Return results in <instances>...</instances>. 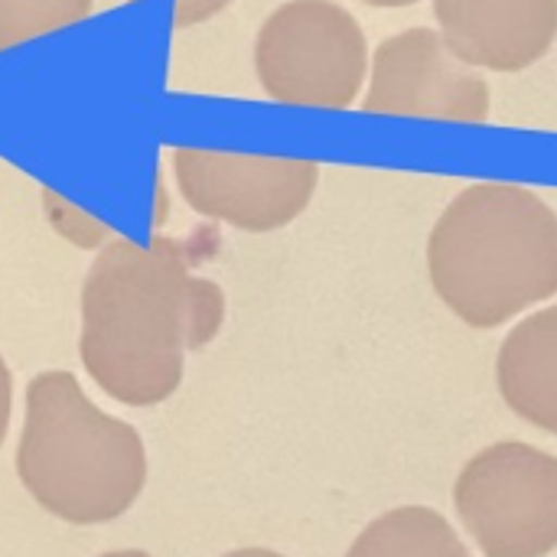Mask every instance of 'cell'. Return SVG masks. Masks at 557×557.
<instances>
[{"label": "cell", "instance_id": "cell-1", "mask_svg": "<svg viewBox=\"0 0 557 557\" xmlns=\"http://www.w3.org/2000/svg\"><path fill=\"white\" fill-rule=\"evenodd\" d=\"M222 320L225 294L189 274L180 242L114 238L82 287L78 352L114 401L150 408L180 388L186 352L215 339Z\"/></svg>", "mask_w": 557, "mask_h": 557}, {"label": "cell", "instance_id": "cell-2", "mask_svg": "<svg viewBox=\"0 0 557 557\" xmlns=\"http://www.w3.org/2000/svg\"><path fill=\"white\" fill-rule=\"evenodd\" d=\"M437 297L470 326L493 330L557 294V215L516 183H473L428 242Z\"/></svg>", "mask_w": 557, "mask_h": 557}, {"label": "cell", "instance_id": "cell-3", "mask_svg": "<svg viewBox=\"0 0 557 557\" xmlns=\"http://www.w3.org/2000/svg\"><path fill=\"white\" fill-rule=\"evenodd\" d=\"M26 493L72 525L121 519L147 483L140 434L98 411L72 372H39L26 388L16 450Z\"/></svg>", "mask_w": 557, "mask_h": 557}, {"label": "cell", "instance_id": "cell-4", "mask_svg": "<svg viewBox=\"0 0 557 557\" xmlns=\"http://www.w3.org/2000/svg\"><path fill=\"white\" fill-rule=\"evenodd\" d=\"M366 33L333 0L277 7L255 42V69L274 101L300 108H349L366 78Z\"/></svg>", "mask_w": 557, "mask_h": 557}, {"label": "cell", "instance_id": "cell-5", "mask_svg": "<svg viewBox=\"0 0 557 557\" xmlns=\"http://www.w3.org/2000/svg\"><path fill=\"white\" fill-rule=\"evenodd\" d=\"M457 512L486 557H545L557 548V457L519 441L476 454L457 486Z\"/></svg>", "mask_w": 557, "mask_h": 557}, {"label": "cell", "instance_id": "cell-6", "mask_svg": "<svg viewBox=\"0 0 557 557\" xmlns=\"http://www.w3.org/2000/svg\"><path fill=\"white\" fill-rule=\"evenodd\" d=\"M183 199L209 219L245 232H274L294 222L313 189L320 166L304 157H251L183 147L173 153Z\"/></svg>", "mask_w": 557, "mask_h": 557}, {"label": "cell", "instance_id": "cell-7", "mask_svg": "<svg viewBox=\"0 0 557 557\" xmlns=\"http://www.w3.org/2000/svg\"><path fill=\"white\" fill-rule=\"evenodd\" d=\"M362 108L388 117L480 124L490 117V85L450 52L441 33L408 29L379 46Z\"/></svg>", "mask_w": 557, "mask_h": 557}, {"label": "cell", "instance_id": "cell-8", "mask_svg": "<svg viewBox=\"0 0 557 557\" xmlns=\"http://www.w3.org/2000/svg\"><path fill=\"white\" fill-rule=\"evenodd\" d=\"M457 59L493 72L535 65L557 36V0H434Z\"/></svg>", "mask_w": 557, "mask_h": 557}, {"label": "cell", "instance_id": "cell-9", "mask_svg": "<svg viewBox=\"0 0 557 557\" xmlns=\"http://www.w3.org/2000/svg\"><path fill=\"white\" fill-rule=\"evenodd\" d=\"M496 379L506 405L557 434V307L522 320L499 349Z\"/></svg>", "mask_w": 557, "mask_h": 557}, {"label": "cell", "instance_id": "cell-10", "mask_svg": "<svg viewBox=\"0 0 557 557\" xmlns=\"http://www.w3.org/2000/svg\"><path fill=\"white\" fill-rule=\"evenodd\" d=\"M346 557H470V552L444 516L405 506L375 519Z\"/></svg>", "mask_w": 557, "mask_h": 557}, {"label": "cell", "instance_id": "cell-11", "mask_svg": "<svg viewBox=\"0 0 557 557\" xmlns=\"http://www.w3.org/2000/svg\"><path fill=\"white\" fill-rule=\"evenodd\" d=\"M91 7L95 0H0V49L78 23Z\"/></svg>", "mask_w": 557, "mask_h": 557}, {"label": "cell", "instance_id": "cell-12", "mask_svg": "<svg viewBox=\"0 0 557 557\" xmlns=\"http://www.w3.org/2000/svg\"><path fill=\"white\" fill-rule=\"evenodd\" d=\"M232 0H176V13L173 23L176 26H196L209 16H215L219 10H225Z\"/></svg>", "mask_w": 557, "mask_h": 557}, {"label": "cell", "instance_id": "cell-13", "mask_svg": "<svg viewBox=\"0 0 557 557\" xmlns=\"http://www.w3.org/2000/svg\"><path fill=\"white\" fill-rule=\"evenodd\" d=\"M10 398H13V382H10L7 362L0 359V444H3L7 424H10Z\"/></svg>", "mask_w": 557, "mask_h": 557}, {"label": "cell", "instance_id": "cell-14", "mask_svg": "<svg viewBox=\"0 0 557 557\" xmlns=\"http://www.w3.org/2000/svg\"><path fill=\"white\" fill-rule=\"evenodd\" d=\"M225 557H284V555L268 552V548H238V552H228Z\"/></svg>", "mask_w": 557, "mask_h": 557}, {"label": "cell", "instance_id": "cell-15", "mask_svg": "<svg viewBox=\"0 0 557 557\" xmlns=\"http://www.w3.org/2000/svg\"><path fill=\"white\" fill-rule=\"evenodd\" d=\"M366 3H372V7H411L418 0H366Z\"/></svg>", "mask_w": 557, "mask_h": 557}, {"label": "cell", "instance_id": "cell-16", "mask_svg": "<svg viewBox=\"0 0 557 557\" xmlns=\"http://www.w3.org/2000/svg\"><path fill=\"white\" fill-rule=\"evenodd\" d=\"M101 557H150L147 552H111V555H101Z\"/></svg>", "mask_w": 557, "mask_h": 557}]
</instances>
